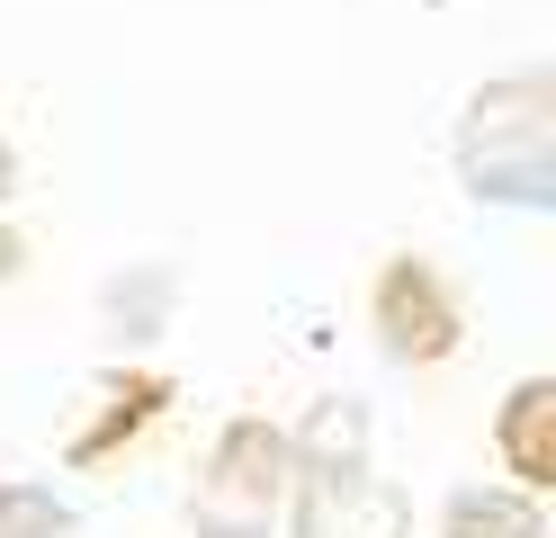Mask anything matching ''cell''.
<instances>
[{
	"mask_svg": "<svg viewBox=\"0 0 556 538\" xmlns=\"http://www.w3.org/2000/svg\"><path fill=\"white\" fill-rule=\"evenodd\" d=\"M448 512H458V538H539V521L520 512V502H476V493H458Z\"/></svg>",
	"mask_w": 556,
	"mask_h": 538,
	"instance_id": "6da1fadb",
	"label": "cell"
},
{
	"mask_svg": "<svg viewBox=\"0 0 556 538\" xmlns=\"http://www.w3.org/2000/svg\"><path fill=\"white\" fill-rule=\"evenodd\" d=\"M539 413H547V386H520V395H511V413H503V430H511V458H520V476H547V449H539Z\"/></svg>",
	"mask_w": 556,
	"mask_h": 538,
	"instance_id": "7a4b0ae2",
	"label": "cell"
},
{
	"mask_svg": "<svg viewBox=\"0 0 556 538\" xmlns=\"http://www.w3.org/2000/svg\"><path fill=\"white\" fill-rule=\"evenodd\" d=\"M10 261H18V242H10V234H0V270H10Z\"/></svg>",
	"mask_w": 556,
	"mask_h": 538,
	"instance_id": "3957f363",
	"label": "cell"
}]
</instances>
